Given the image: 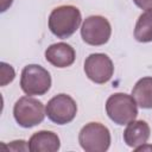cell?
<instances>
[{
	"instance_id": "cell-10",
	"label": "cell",
	"mask_w": 152,
	"mask_h": 152,
	"mask_svg": "<svg viewBox=\"0 0 152 152\" xmlns=\"http://www.w3.org/2000/svg\"><path fill=\"white\" fill-rule=\"evenodd\" d=\"M150 126L144 120H133L127 124L126 129L124 131V140L127 146L137 148L147 142L150 138Z\"/></svg>"
},
{
	"instance_id": "cell-4",
	"label": "cell",
	"mask_w": 152,
	"mask_h": 152,
	"mask_svg": "<svg viewBox=\"0 0 152 152\" xmlns=\"http://www.w3.org/2000/svg\"><path fill=\"white\" fill-rule=\"evenodd\" d=\"M51 87V76L38 64H28L21 71L20 88L26 95H44Z\"/></svg>"
},
{
	"instance_id": "cell-3",
	"label": "cell",
	"mask_w": 152,
	"mask_h": 152,
	"mask_svg": "<svg viewBox=\"0 0 152 152\" xmlns=\"http://www.w3.org/2000/svg\"><path fill=\"white\" fill-rule=\"evenodd\" d=\"M13 115L19 126L24 128H31L43 122L46 110L43 102L28 95L20 97L14 103Z\"/></svg>"
},
{
	"instance_id": "cell-2",
	"label": "cell",
	"mask_w": 152,
	"mask_h": 152,
	"mask_svg": "<svg viewBox=\"0 0 152 152\" xmlns=\"http://www.w3.org/2000/svg\"><path fill=\"white\" fill-rule=\"evenodd\" d=\"M106 112L114 124L124 126L135 120L138 115V104L132 95L115 93L107 99Z\"/></svg>"
},
{
	"instance_id": "cell-16",
	"label": "cell",
	"mask_w": 152,
	"mask_h": 152,
	"mask_svg": "<svg viewBox=\"0 0 152 152\" xmlns=\"http://www.w3.org/2000/svg\"><path fill=\"white\" fill-rule=\"evenodd\" d=\"M133 2L142 10H152V0H133Z\"/></svg>"
},
{
	"instance_id": "cell-5",
	"label": "cell",
	"mask_w": 152,
	"mask_h": 152,
	"mask_svg": "<svg viewBox=\"0 0 152 152\" xmlns=\"http://www.w3.org/2000/svg\"><path fill=\"white\" fill-rule=\"evenodd\" d=\"M78 142L86 152H104L110 145L109 129L100 122H89L80 131Z\"/></svg>"
},
{
	"instance_id": "cell-18",
	"label": "cell",
	"mask_w": 152,
	"mask_h": 152,
	"mask_svg": "<svg viewBox=\"0 0 152 152\" xmlns=\"http://www.w3.org/2000/svg\"><path fill=\"white\" fill-rule=\"evenodd\" d=\"M135 151H145V150H148V151H152V145H146V144H144V145H141V146H139V147H137V148H134Z\"/></svg>"
},
{
	"instance_id": "cell-14",
	"label": "cell",
	"mask_w": 152,
	"mask_h": 152,
	"mask_svg": "<svg viewBox=\"0 0 152 152\" xmlns=\"http://www.w3.org/2000/svg\"><path fill=\"white\" fill-rule=\"evenodd\" d=\"M0 74H1V82H0V84L2 87L8 84V83H11L14 80V77H15L14 69L10 64H7L5 62H1V64H0Z\"/></svg>"
},
{
	"instance_id": "cell-1",
	"label": "cell",
	"mask_w": 152,
	"mask_h": 152,
	"mask_svg": "<svg viewBox=\"0 0 152 152\" xmlns=\"http://www.w3.org/2000/svg\"><path fill=\"white\" fill-rule=\"evenodd\" d=\"M82 21L81 12L72 5L58 6L49 15V28L57 38L66 39L71 37Z\"/></svg>"
},
{
	"instance_id": "cell-12",
	"label": "cell",
	"mask_w": 152,
	"mask_h": 152,
	"mask_svg": "<svg viewBox=\"0 0 152 152\" xmlns=\"http://www.w3.org/2000/svg\"><path fill=\"white\" fill-rule=\"evenodd\" d=\"M132 96L137 104L144 109L152 108V77L140 78L132 89Z\"/></svg>"
},
{
	"instance_id": "cell-17",
	"label": "cell",
	"mask_w": 152,
	"mask_h": 152,
	"mask_svg": "<svg viewBox=\"0 0 152 152\" xmlns=\"http://www.w3.org/2000/svg\"><path fill=\"white\" fill-rule=\"evenodd\" d=\"M13 0H1V12H5L8 7H11Z\"/></svg>"
},
{
	"instance_id": "cell-11",
	"label": "cell",
	"mask_w": 152,
	"mask_h": 152,
	"mask_svg": "<svg viewBox=\"0 0 152 152\" xmlns=\"http://www.w3.org/2000/svg\"><path fill=\"white\" fill-rule=\"evenodd\" d=\"M58 135L51 131H39L31 135L28 147L32 152H56L59 150Z\"/></svg>"
},
{
	"instance_id": "cell-15",
	"label": "cell",
	"mask_w": 152,
	"mask_h": 152,
	"mask_svg": "<svg viewBox=\"0 0 152 152\" xmlns=\"http://www.w3.org/2000/svg\"><path fill=\"white\" fill-rule=\"evenodd\" d=\"M7 147L13 151H28L30 150L28 144H26V141H24V140H14Z\"/></svg>"
},
{
	"instance_id": "cell-7",
	"label": "cell",
	"mask_w": 152,
	"mask_h": 152,
	"mask_svg": "<svg viewBox=\"0 0 152 152\" xmlns=\"http://www.w3.org/2000/svg\"><path fill=\"white\" fill-rule=\"evenodd\" d=\"M48 118L57 125H66L71 122L77 113V104L75 100L66 94H58L53 96L45 107Z\"/></svg>"
},
{
	"instance_id": "cell-8",
	"label": "cell",
	"mask_w": 152,
	"mask_h": 152,
	"mask_svg": "<svg viewBox=\"0 0 152 152\" xmlns=\"http://www.w3.org/2000/svg\"><path fill=\"white\" fill-rule=\"evenodd\" d=\"M84 72L94 83L103 84L112 78L114 74V65L107 55L91 53L84 61Z\"/></svg>"
},
{
	"instance_id": "cell-13",
	"label": "cell",
	"mask_w": 152,
	"mask_h": 152,
	"mask_svg": "<svg viewBox=\"0 0 152 152\" xmlns=\"http://www.w3.org/2000/svg\"><path fill=\"white\" fill-rule=\"evenodd\" d=\"M134 38L140 43L152 42V10H146L137 20Z\"/></svg>"
},
{
	"instance_id": "cell-6",
	"label": "cell",
	"mask_w": 152,
	"mask_h": 152,
	"mask_svg": "<svg viewBox=\"0 0 152 152\" xmlns=\"http://www.w3.org/2000/svg\"><path fill=\"white\" fill-rule=\"evenodd\" d=\"M112 34V27L109 21L102 15L88 17L81 27V36L84 43L100 46L106 44Z\"/></svg>"
},
{
	"instance_id": "cell-9",
	"label": "cell",
	"mask_w": 152,
	"mask_h": 152,
	"mask_svg": "<svg viewBox=\"0 0 152 152\" xmlns=\"http://www.w3.org/2000/svg\"><path fill=\"white\" fill-rule=\"evenodd\" d=\"M76 58L75 50L66 43H56L45 50V59L56 68L70 66Z\"/></svg>"
}]
</instances>
